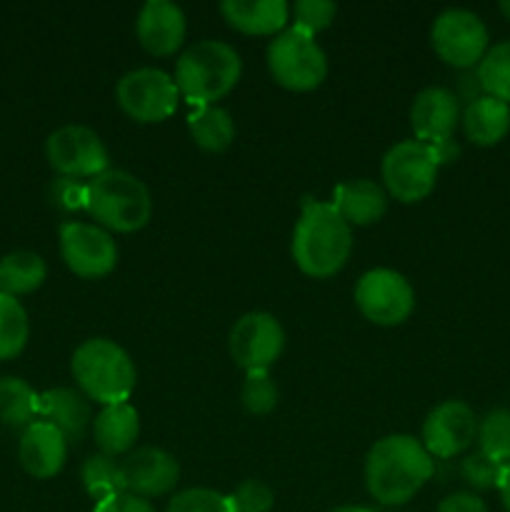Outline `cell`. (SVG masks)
Listing matches in <instances>:
<instances>
[{
    "mask_svg": "<svg viewBox=\"0 0 510 512\" xmlns=\"http://www.w3.org/2000/svg\"><path fill=\"white\" fill-rule=\"evenodd\" d=\"M278 398V385H275L273 375L268 370H250V373H245L240 400H243V408L250 415H270L275 405H278Z\"/></svg>",
    "mask_w": 510,
    "mask_h": 512,
    "instance_id": "4dcf8cb0",
    "label": "cell"
},
{
    "mask_svg": "<svg viewBox=\"0 0 510 512\" xmlns=\"http://www.w3.org/2000/svg\"><path fill=\"white\" fill-rule=\"evenodd\" d=\"M243 60L233 45L223 40H198L175 63L178 93L193 105H215L238 85Z\"/></svg>",
    "mask_w": 510,
    "mask_h": 512,
    "instance_id": "3957f363",
    "label": "cell"
},
{
    "mask_svg": "<svg viewBox=\"0 0 510 512\" xmlns=\"http://www.w3.org/2000/svg\"><path fill=\"white\" fill-rule=\"evenodd\" d=\"M478 440V418L463 400H445L428 413L423 423V448L430 458L448 460Z\"/></svg>",
    "mask_w": 510,
    "mask_h": 512,
    "instance_id": "5bb4252c",
    "label": "cell"
},
{
    "mask_svg": "<svg viewBox=\"0 0 510 512\" xmlns=\"http://www.w3.org/2000/svg\"><path fill=\"white\" fill-rule=\"evenodd\" d=\"M330 205L338 210V215L350 228L353 225L365 228V225L378 223L385 215V210H388V193L378 183H373V180H345V183L335 188L333 203Z\"/></svg>",
    "mask_w": 510,
    "mask_h": 512,
    "instance_id": "d6986e66",
    "label": "cell"
},
{
    "mask_svg": "<svg viewBox=\"0 0 510 512\" xmlns=\"http://www.w3.org/2000/svg\"><path fill=\"white\" fill-rule=\"evenodd\" d=\"M498 490H500V500H503L505 510L510 512V463L503 465V473H500V480H498Z\"/></svg>",
    "mask_w": 510,
    "mask_h": 512,
    "instance_id": "ab89813d",
    "label": "cell"
},
{
    "mask_svg": "<svg viewBox=\"0 0 510 512\" xmlns=\"http://www.w3.org/2000/svg\"><path fill=\"white\" fill-rule=\"evenodd\" d=\"M460 473H463L465 483L475 490H490L498 488L500 473H503V465L493 463L490 458H485L483 453L468 455L460 465Z\"/></svg>",
    "mask_w": 510,
    "mask_h": 512,
    "instance_id": "e575fe53",
    "label": "cell"
},
{
    "mask_svg": "<svg viewBox=\"0 0 510 512\" xmlns=\"http://www.w3.org/2000/svg\"><path fill=\"white\" fill-rule=\"evenodd\" d=\"M225 23L245 35H275L288 25L290 5L285 0H223Z\"/></svg>",
    "mask_w": 510,
    "mask_h": 512,
    "instance_id": "ffe728a7",
    "label": "cell"
},
{
    "mask_svg": "<svg viewBox=\"0 0 510 512\" xmlns=\"http://www.w3.org/2000/svg\"><path fill=\"white\" fill-rule=\"evenodd\" d=\"M168 512H233L230 495L210 488L180 490L168 503Z\"/></svg>",
    "mask_w": 510,
    "mask_h": 512,
    "instance_id": "d6a6232c",
    "label": "cell"
},
{
    "mask_svg": "<svg viewBox=\"0 0 510 512\" xmlns=\"http://www.w3.org/2000/svg\"><path fill=\"white\" fill-rule=\"evenodd\" d=\"M435 463L410 435H388L365 458V485L380 505H405L433 478Z\"/></svg>",
    "mask_w": 510,
    "mask_h": 512,
    "instance_id": "6da1fadb",
    "label": "cell"
},
{
    "mask_svg": "<svg viewBox=\"0 0 510 512\" xmlns=\"http://www.w3.org/2000/svg\"><path fill=\"white\" fill-rule=\"evenodd\" d=\"M45 158L60 178L93 180L108 170V148L95 130L85 125H63L45 140Z\"/></svg>",
    "mask_w": 510,
    "mask_h": 512,
    "instance_id": "30bf717a",
    "label": "cell"
},
{
    "mask_svg": "<svg viewBox=\"0 0 510 512\" xmlns=\"http://www.w3.org/2000/svg\"><path fill=\"white\" fill-rule=\"evenodd\" d=\"M120 110L135 123H163L178 110V85L160 68H138L125 73L115 88Z\"/></svg>",
    "mask_w": 510,
    "mask_h": 512,
    "instance_id": "ba28073f",
    "label": "cell"
},
{
    "mask_svg": "<svg viewBox=\"0 0 510 512\" xmlns=\"http://www.w3.org/2000/svg\"><path fill=\"white\" fill-rule=\"evenodd\" d=\"M460 123V98L448 88H425L410 105V125L420 143H443L453 138Z\"/></svg>",
    "mask_w": 510,
    "mask_h": 512,
    "instance_id": "2e32d148",
    "label": "cell"
},
{
    "mask_svg": "<svg viewBox=\"0 0 510 512\" xmlns=\"http://www.w3.org/2000/svg\"><path fill=\"white\" fill-rule=\"evenodd\" d=\"M60 255L73 275L100 280L118 265V245L113 235L93 223H65L60 228Z\"/></svg>",
    "mask_w": 510,
    "mask_h": 512,
    "instance_id": "7c38bea8",
    "label": "cell"
},
{
    "mask_svg": "<svg viewBox=\"0 0 510 512\" xmlns=\"http://www.w3.org/2000/svg\"><path fill=\"white\" fill-rule=\"evenodd\" d=\"M290 15L295 20V30L315 38L333 23L335 15H338V5L323 3V0H298L295 5H290Z\"/></svg>",
    "mask_w": 510,
    "mask_h": 512,
    "instance_id": "1f68e13d",
    "label": "cell"
},
{
    "mask_svg": "<svg viewBox=\"0 0 510 512\" xmlns=\"http://www.w3.org/2000/svg\"><path fill=\"white\" fill-rule=\"evenodd\" d=\"M430 148H433L435 160H438V165H443V163H453V160L458 158V155H460V148H458V145H455V140H453V138H450V140H443V143L430 145Z\"/></svg>",
    "mask_w": 510,
    "mask_h": 512,
    "instance_id": "f35d334b",
    "label": "cell"
},
{
    "mask_svg": "<svg viewBox=\"0 0 510 512\" xmlns=\"http://www.w3.org/2000/svg\"><path fill=\"white\" fill-rule=\"evenodd\" d=\"M45 260L33 250H15L0 258V293L18 298L35 293L45 283Z\"/></svg>",
    "mask_w": 510,
    "mask_h": 512,
    "instance_id": "cb8c5ba5",
    "label": "cell"
},
{
    "mask_svg": "<svg viewBox=\"0 0 510 512\" xmlns=\"http://www.w3.org/2000/svg\"><path fill=\"white\" fill-rule=\"evenodd\" d=\"M330 512H370V510L358 508V505H343V508H335V510H330Z\"/></svg>",
    "mask_w": 510,
    "mask_h": 512,
    "instance_id": "60d3db41",
    "label": "cell"
},
{
    "mask_svg": "<svg viewBox=\"0 0 510 512\" xmlns=\"http://www.w3.org/2000/svg\"><path fill=\"white\" fill-rule=\"evenodd\" d=\"M185 30H188L185 13L168 0H148L135 20L138 43L155 58L173 55L183 45Z\"/></svg>",
    "mask_w": 510,
    "mask_h": 512,
    "instance_id": "e0dca14e",
    "label": "cell"
},
{
    "mask_svg": "<svg viewBox=\"0 0 510 512\" xmlns=\"http://www.w3.org/2000/svg\"><path fill=\"white\" fill-rule=\"evenodd\" d=\"M350 250L353 230L340 218L338 210L330 203L305 200L290 243V253L300 273L315 280L333 278L345 268Z\"/></svg>",
    "mask_w": 510,
    "mask_h": 512,
    "instance_id": "7a4b0ae2",
    "label": "cell"
},
{
    "mask_svg": "<svg viewBox=\"0 0 510 512\" xmlns=\"http://www.w3.org/2000/svg\"><path fill=\"white\" fill-rule=\"evenodd\" d=\"M268 70L278 85L295 93L315 90L328 75V58L315 38L290 28L268 45Z\"/></svg>",
    "mask_w": 510,
    "mask_h": 512,
    "instance_id": "8992f818",
    "label": "cell"
},
{
    "mask_svg": "<svg viewBox=\"0 0 510 512\" xmlns=\"http://www.w3.org/2000/svg\"><path fill=\"white\" fill-rule=\"evenodd\" d=\"M438 168L440 165L428 143L403 140L385 153L380 165L385 193L405 205L420 203L435 190Z\"/></svg>",
    "mask_w": 510,
    "mask_h": 512,
    "instance_id": "52a82bcc",
    "label": "cell"
},
{
    "mask_svg": "<svg viewBox=\"0 0 510 512\" xmlns=\"http://www.w3.org/2000/svg\"><path fill=\"white\" fill-rule=\"evenodd\" d=\"M40 410V395L20 378H0V420L10 428H28Z\"/></svg>",
    "mask_w": 510,
    "mask_h": 512,
    "instance_id": "484cf974",
    "label": "cell"
},
{
    "mask_svg": "<svg viewBox=\"0 0 510 512\" xmlns=\"http://www.w3.org/2000/svg\"><path fill=\"white\" fill-rule=\"evenodd\" d=\"M430 43L445 65L470 70L488 53V28L473 10L448 8L435 18Z\"/></svg>",
    "mask_w": 510,
    "mask_h": 512,
    "instance_id": "9c48e42d",
    "label": "cell"
},
{
    "mask_svg": "<svg viewBox=\"0 0 510 512\" xmlns=\"http://www.w3.org/2000/svg\"><path fill=\"white\" fill-rule=\"evenodd\" d=\"M438 512H488V505L475 493H453L438 505Z\"/></svg>",
    "mask_w": 510,
    "mask_h": 512,
    "instance_id": "74e56055",
    "label": "cell"
},
{
    "mask_svg": "<svg viewBox=\"0 0 510 512\" xmlns=\"http://www.w3.org/2000/svg\"><path fill=\"white\" fill-rule=\"evenodd\" d=\"M233 512H270L275 505V493L263 480H243L230 495Z\"/></svg>",
    "mask_w": 510,
    "mask_h": 512,
    "instance_id": "836d02e7",
    "label": "cell"
},
{
    "mask_svg": "<svg viewBox=\"0 0 510 512\" xmlns=\"http://www.w3.org/2000/svg\"><path fill=\"white\" fill-rule=\"evenodd\" d=\"M28 313L18 298L0 293V360H13L28 345Z\"/></svg>",
    "mask_w": 510,
    "mask_h": 512,
    "instance_id": "83f0119b",
    "label": "cell"
},
{
    "mask_svg": "<svg viewBox=\"0 0 510 512\" xmlns=\"http://www.w3.org/2000/svg\"><path fill=\"white\" fill-rule=\"evenodd\" d=\"M40 420L50 423L65 435V440H80L93 420L90 400L80 390L53 388L40 395Z\"/></svg>",
    "mask_w": 510,
    "mask_h": 512,
    "instance_id": "44dd1931",
    "label": "cell"
},
{
    "mask_svg": "<svg viewBox=\"0 0 510 512\" xmlns=\"http://www.w3.org/2000/svg\"><path fill=\"white\" fill-rule=\"evenodd\" d=\"M355 305L365 320L383 328L405 323L415 308L413 285L390 268H375L360 275L355 285Z\"/></svg>",
    "mask_w": 510,
    "mask_h": 512,
    "instance_id": "8fae6325",
    "label": "cell"
},
{
    "mask_svg": "<svg viewBox=\"0 0 510 512\" xmlns=\"http://www.w3.org/2000/svg\"><path fill=\"white\" fill-rule=\"evenodd\" d=\"M93 512H155L153 505L148 500L138 498L133 493H120L113 498H105L100 503H95Z\"/></svg>",
    "mask_w": 510,
    "mask_h": 512,
    "instance_id": "8d00e7d4",
    "label": "cell"
},
{
    "mask_svg": "<svg viewBox=\"0 0 510 512\" xmlns=\"http://www.w3.org/2000/svg\"><path fill=\"white\" fill-rule=\"evenodd\" d=\"M480 453L498 465L510 463V410H490L478 423Z\"/></svg>",
    "mask_w": 510,
    "mask_h": 512,
    "instance_id": "f546056e",
    "label": "cell"
},
{
    "mask_svg": "<svg viewBox=\"0 0 510 512\" xmlns=\"http://www.w3.org/2000/svg\"><path fill=\"white\" fill-rule=\"evenodd\" d=\"M140 435V415L130 403L108 405L93 420V438L100 453L118 458L130 455Z\"/></svg>",
    "mask_w": 510,
    "mask_h": 512,
    "instance_id": "7402d4cb",
    "label": "cell"
},
{
    "mask_svg": "<svg viewBox=\"0 0 510 512\" xmlns=\"http://www.w3.org/2000/svg\"><path fill=\"white\" fill-rule=\"evenodd\" d=\"M85 210L108 233H135L153 218V198L143 180L108 168L85 183Z\"/></svg>",
    "mask_w": 510,
    "mask_h": 512,
    "instance_id": "5b68a950",
    "label": "cell"
},
{
    "mask_svg": "<svg viewBox=\"0 0 510 512\" xmlns=\"http://www.w3.org/2000/svg\"><path fill=\"white\" fill-rule=\"evenodd\" d=\"M460 123L470 143L490 148L510 133V105L490 95H480L465 105Z\"/></svg>",
    "mask_w": 510,
    "mask_h": 512,
    "instance_id": "603a6c76",
    "label": "cell"
},
{
    "mask_svg": "<svg viewBox=\"0 0 510 512\" xmlns=\"http://www.w3.org/2000/svg\"><path fill=\"white\" fill-rule=\"evenodd\" d=\"M18 460L30 478H55L68 460V440L50 423L35 420L25 428L23 438H20Z\"/></svg>",
    "mask_w": 510,
    "mask_h": 512,
    "instance_id": "ac0fdd59",
    "label": "cell"
},
{
    "mask_svg": "<svg viewBox=\"0 0 510 512\" xmlns=\"http://www.w3.org/2000/svg\"><path fill=\"white\" fill-rule=\"evenodd\" d=\"M70 370L80 393L103 408L128 403L138 380L130 355L108 338H90L78 345L70 360Z\"/></svg>",
    "mask_w": 510,
    "mask_h": 512,
    "instance_id": "277c9868",
    "label": "cell"
},
{
    "mask_svg": "<svg viewBox=\"0 0 510 512\" xmlns=\"http://www.w3.org/2000/svg\"><path fill=\"white\" fill-rule=\"evenodd\" d=\"M120 465H123L128 493L138 495L143 500L163 498V495L173 493L180 480L178 460L165 453V450L153 448V445L135 448Z\"/></svg>",
    "mask_w": 510,
    "mask_h": 512,
    "instance_id": "9a60e30c",
    "label": "cell"
},
{
    "mask_svg": "<svg viewBox=\"0 0 510 512\" xmlns=\"http://www.w3.org/2000/svg\"><path fill=\"white\" fill-rule=\"evenodd\" d=\"M50 200L63 213L85 210V183L73 178H58L50 185Z\"/></svg>",
    "mask_w": 510,
    "mask_h": 512,
    "instance_id": "d590c367",
    "label": "cell"
},
{
    "mask_svg": "<svg viewBox=\"0 0 510 512\" xmlns=\"http://www.w3.org/2000/svg\"><path fill=\"white\" fill-rule=\"evenodd\" d=\"M500 13L510 20V0H503V3H500Z\"/></svg>",
    "mask_w": 510,
    "mask_h": 512,
    "instance_id": "b9f144b4",
    "label": "cell"
},
{
    "mask_svg": "<svg viewBox=\"0 0 510 512\" xmlns=\"http://www.w3.org/2000/svg\"><path fill=\"white\" fill-rule=\"evenodd\" d=\"M478 83L483 95L498 98L510 105V40L493 45L478 63Z\"/></svg>",
    "mask_w": 510,
    "mask_h": 512,
    "instance_id": "f1b7e54d",
    "label": "cell"
},
{
    "mask_svg": "<svg viewBox=\"0 0 510 512\" xmlns=\"http://www.w3.org/2000/svg\"><path fill=\"white\" fill-rule=\"evenodd\" d=\"M188 130L195 145L208 153H223L235 140V120L220 105H200L188 115Z\"/></svg>",
    "mask_w": 510,
    "mask_h": 512,
    "instance_id": "d4e9b609",
    "label": "cell"
},
{
    "mask_svg": "<svg viewBox=\"0 0 510 512\" xmlns=\"http://www.w3.org/2000/svg\"><path fill=\"white\" fill-rule=\"evenodd\" d=\"M80 480H83L85 493H88L95 503H100V500L105 498H113V495L128 493L123 478V465L103 453H95L85 460L83 468H80Z\"/></svg>",
    "mask_w": 510,
    "mask_h": 512,
    "instance_id": "4316f807",
    "label": "cell"
},
{
    "mask_svg": "<svg viewBox=\"0 0 510 512\" xmlns=\"http://www.w3.org/2000/svg\"><path fill=\"white\" fill-rule=\"evenodd\" d=\"M228 348L230 358L245 373H250V370H268L283 353L285 330L275 315L253 310V313H245L230 328Z\"/></svg>",
    "mask_w": 510,
    "mask_h": 512,
    "instance_id": "4fadbf2b",
    "label": "cell"
}]
</instances>
